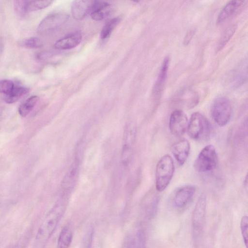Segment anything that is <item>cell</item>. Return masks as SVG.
Returning <instances> with one entry per match:
<instances>
[{
    "instance_id": "d6986e66",
    "label": "cell",
    "mask_w": 248,
    "mask_h": 248,
    "mask_svg": "<svg viewBox=\"0 0 248 248\" xmlns=\"http://www.w3.org/2000/svg\"><path fill=\"white\" fill-rule=\"evenodd\" d=\"M179 101L182 105L188 108H192L199 103V97L194 91L184 92L180 95Z\"/></svg>"
},
{
    "instance_id": "52a82bcc",
    "label": "cell",
    "mask_w": 248,
    "mask_h": 248,
    "mask_svg": "<svg viewBox=\"0 0 248 248\" xmlns=\"http://www.w3.org/2000/svg\"><path fill=\"white\" fill-rule=\"evenodd\" d=\"M206 196L202 193L199 197L192 216V227L193 236L198 237L202 232L205 222Z\"/></svg>"
},
{
    "instance_id": "30bf717a",
    "label": "cell",
    "mask_w": 248,
    "mask_h": 248,
    "mask_svg": "<svg viewBox=\"0 0 248 248\" xmlns=\"http://www.w3.org/2000/svg\"><path fill=\"white\" fill-rule=\"evenodd\" d=\"M195 191V186L192 185H185L180 187L174 196V205L179 208L185 207L192 199Z\"/></svg>"
},
{
    "instance_id": "83f0119b",
    "label": "cell",
    "mask_w": 248,
    "mask_h": 248,
    "mask_svg": "<svg viewBox=\"0 0 248 248\" xmlns=\"http://www.w3.org/2000/svg\"><path fill=\"white\" fill-rule=\"evenodd\" d=\"M15 86V83L10 79L0 80V93L6 95L9 93Z\"/></svg>"
},
{
    "instance_id": "3957f363",
    "label": "cell",
    "mask_w": 248,
    "mask_h": 248,
    "mask_svg": "<svg viewBox=\"0 0 248 248\" xmlns=\"http://www.w3.org/2000/svg\"><path fill=\"white\" fill-rule=\"evenodd\" d=\"M186 130L191 139L206 140L210 136L211 127L208 120L202 114L195 112L191 116Z\"/></svg>"
},
{
    "instance_id": "603a6c76",
    "label": "cell",
    "mask_w": 248,
    "mask_h": 248,
    "mask_svg": "<svg viewBox=\"0 0 248 248\" xmlns=\"http://www.w3.org/2000/svg\"><path fill=\"white\" fill-rule=\"evenodd\" d=\"M236 28V25L233 24L230 25L224 31L219 40L217 46V51H220L226 46L228 41L233 36Z\"/></svg>"
},
{
    "instance_id": "4316f807",
    "label": "cell",
    "mask_w": 248,
    "mask_h": 248,
    "mask_svg": "<svg viewBox=\"0 0 248 248\" xmlns=\"http://www.w3.org/2000/svg\"><path fill=\"white\" fill-rule=\"evenodd\" d=\"M94 229L91 226L83 236L81 248H92L93 238Z\"/></svg>"
},
{
    "instance_id": "ba28073f",
    "label": "cell",
    "mask_w": 248,
    "mask_h": 248,
    "mask_svg": "<svg viewBox=\"0 0 248 248\" xmlns=\"http://www.w3.org/2000/svg\"><path fill=\"white\" fill-rule=\"evenodd\" d=\"M136 132V127L133 124L129 123L125 125L122 152V160L124 165H127L131 160Z\"/></svg>"
},
{
    "instance_id": "4dcf8cb0",
    "label": "cell",
    "mask_w": 248,
    "mask_h": 248,
    "mask_svg": "<svg viewBox=\"0 0 248 248\" xmlns=\"http://www.w3.org/2000/svg\"><path fill=\"white\" fill-rule=\"evenodd\" d=\"M195 31L194 30H191L189 31L186 34L184 41L183 44L185 46L188 45L189 43L190 42L192 38H193V36L194 35Z\"/></svg>"
},
{
    "instance_id": "f1b7e54d",
    "label": "cell",
    "mask_w": 248,
    "mask_h": 248,
    "mask_svg": "<svg viewBox=\"0 0 248 248\" xmlns=\"http://www.w3.org/2000/svg\"><path fill=\"white\" fill-rule=\"evenodd\" d=\"M248 218L247 216H244L240 221V229L244 243L246 248L248 245Z\"/></svg>"
},
{
    "instance_id": "d4e9b609",
    "label": "cell",
    "mask_w": 248,
    "mask_h": 248,
    "mask_svg": "<svg viewBox=\"0 0 248 248\" xmlns=\"http://www.w3.org/2000/svg\"><path fill=\"white\" fill-rule=\"evenodd\" d=\"M133 248H145L146 237L144 231L139 229L134 236H132Z\"/></svg>"
},
{
    "instance_id": "4fadbf2b",
    "label": "cell",
    "mask_w": 248,
    "mask_h": 248,
    "mask_svg": "<svg viewBox=\"0 0 248 248\" xmlns=\"http://www.w3.org/2000/svg\"><path fill=\"white\" fill-rule=\"evenodd\" d=\"M93 1L92 0H74L71 4V13L75 19H83L91 13Z\"/></svg>"
},
{
    "instance_id": "6da1fadb",
    "label": "cell",
    "mask_w": 248,
    "mask_h": 248,
    "mask_svg": "<svg viewBox=\"0 0 248 248\" xmlns=\"http://www.w3.org/2000/svg\"><path fill=\"white\" fill-rule=\"evenodd\" d=\"M69 194L62 193L41 224L33 248H43L56 230L66 209Z\"/></svg>"
},
{
    "instance_id": "8992f818",
    "label": "cell",
    "mask_w": 248,
    "mask_h": 248,
    "mask_svg": "<svg viewBox=\"0 0 248 248\" xmlns=\"http://www.w3.org/2000/svg\"><path fill=\"white\" fill-rule=\"evenodd\" d=\"M232 110L229 100L225 97H220L214 101L211 107V113L215 123L220 126H224L230 120Z\"/></svg>"
},
{
    "instance_id": "f546056e",
    "label": "cell",
    "mask_w": 248,
    "mask_h": 248,
    "mask_svg": "<svg viewBox=\"0 0 248 248\" xmlns=\"http://www.w3.org/2000/svg\"><path fill=\"white\" fill-rule=\"evenodd\" d=\"M27 0H18L14 1V6L15 12L20 16H23L27 13L25 6Z\"/></svg>"
},
{
    "instance_id": "2e32d148",
    "label": "cell",
    "mask_w": 248,
    "mask_h": 248,
    "mask_svg": "<svg viewBox=\"0 0 248 248\" xmlns=\"http://www.w3.org/2000/svg\"><path fill=\"white\" fill-rule=\"evenodd\" d=\"M244 1L232 0L227 3L220 12L217 18V24H222L234 15L242 6Z\"/></svg>"
},
{
    "instance_id": "7a4b0ae2",
    "label": "cell",
    "mask_w": 248,
    "mask_h": 248,
    "mask_svg": "<svg viewBox=\"0 0 248 248\" xmlns=\"http://www.w3.org/2000/svg\"><path fill=\"white\" fill-rule=\"evenodd\" d=\"M174 165L169 155H163L158 161L155 168V188L157 191L164 190L169 185L174 174Z\"/></svg>"
},
{
    "instance_id": "44dd1931",
    "label": "cell",
    "mask_w": 248,
    "mask_h": 248,
    "mask_svg": "<svg viewBox=\"0 0 248 248\" xmlns=\"http://www.w3.org/2000/svg\"><path fill=\"white\" fill-rule=\"evenodd\" d=\"M39 100V97L33 95L26 99L19 107L18 112L22 117H26L34 108Z\"/></svg>"
},
{
    "instance_id": "e0dca14e",
    "label": "cell",
    "mask_w": 248,
    "mask_h": 248,
    "mask_svg": "<svg viewBox=\"0 0 248 248\" xmlns=\"http://www.w3.org/2000/svg\"><path fill=\"white\" fill-rule=\"evenodd\" d=\"M78 165L77 162L73 163L65 176L62 183L63 192L70 194L72 188L74 187L77 177Z\"/></svg>"
},
{
    "instance_id": "8fae6325",
    "label": "cell",
    "mask_w": 248,
    "mask_h": 248,
    "mask_svg": "<svg viewBox=\"0 0 248 248\" xmlns=\"http://www.w3.org/2000/svg\"><path fill=\"white\" fill-rule=\"evenodd\" d=\"M190 149V144L186 139L180 140L173 145L172 153L179 165H183L186 161Z\"/></svg>"
},
{
    "instance_id": "484cf974",
    "label": "cell",
    "mask_w": 248,
    "mask_h": 248,
    "mask_svg": "<svg viewBox=\"0 0 248 248\" xmlns=\"http://www.w3.org/2000/svg\"><path fill=\"white\" fill-rule=\"evenodd\" d=\"M20 46L27 48H37L43 46L42 41L38 37H31L23 39L19 43Z\"/></svg>"
},
{
    "instance_id": "9a60e30c",
    "label": "cell",
    "mask_w": 248,
    "mask_h": 248,
    "mask_svg": "<svg viewBox=\"0 0 248 248\" xmlns=\"http://www.w3.org/2000/svg\"><path fill=\"white\" fill-rule=\"evenodd\" d=\"M170 64V58L166 57L161 66L158 77L153 89V93L155 97L160 96L163 87L167 78Z\"/></svg>"
},
{
    "instance_id": "7c38bea8",
    "label": "cell",
    "mask_w": 248,
    "mask_h": 248,
    "mask_svg": "<svg viewBox=\"0 0 248 248\" xmlns=\"http://www.w3.org/2000/svg\"><path fill=\"white\" fill-rule=\"evenodd\" d=\"M111 11V6L108 2L94 0L93 1L90 14L93 20L100 21L108 16Z\"/></svg>"
},
{
    "instance_id": "7402d4cb",
    "label": "cell",
    "mask_w": 248,
    "mask_h": 248,
    "mask_svg": "<svg viewBox=\"0 0 248 248\" xmlns=\"http://www.w3.org/2000/svg\"><path fill=\"white\" fill-rule=\"evenodd\" d=\"M52 0H27L25 9L26 13L41 10L49 6Z\"/></svg>"
},
{
    "instance_id": "cb8c5ba5",
    "label": "cell",
    "mask_w": 248,
    "mask_h": 248,
    "mask_svg": "<svg viewBox=\"0 0 248 248\" xmlns=\"http://www.w3.org/2000/svg\"><path fill=\"white\" fill-rule=\"evenodd\" d=\"M121 19L119 17L113 18L109 20L103 26L100 33L101 39L108 38L115 29Z\"/></svg>"
},
{
    "instance_id": "ffe728a7",
    "label": "cell",
    "mask_w": 248,
    "mask_h": 248,
    "mask_svg": "<svg viewBox=\"0 0 248 248\" xmlns=\"http://www.w3.org/2000/svg\"><path fill=\"white\" fill-rule=\"evenodd\" d=\"M27 92L28 89L22 86L15 85L9 93L4 95L3 99L7 103H14L19 100Z\"/></svg>"
},
{
    "instance_id": "5b68a950",
    "label": "cell",
    "mask_w": 248,
    "mask_h": 248,
    "mask_svg": "<svg viewBox=\"0 0 248 248\" xmlns=\"http://www.w3.org/2000/svg\"><path fill=\"white\" fill-rule=\"evenodd\" d=\"M70 18L64 13H57L45 17L39 23L37 28L38 33L42 35L52 34L64 26Z\"/></svg>"
},
{
    "instance_id": "d6a6232c",
    "label": "cell",
    "mask_w": 248,
    "mask_h": 248,
    "mask_svg": "<svg viewBox=\"0 0 248 248\" xmlns=\"http://www.w3.org/2000/svg\"><path fill=\"white\" fill-rule=\"evenodd\" d=\"M4 48L3 40L1 37H0V57L1 56Z\"/></svg>"
},
{
    "instance_id": "1f68e13d",
    "label": "cell",
    "mask_w": 248,
    "mask_h": 248,
    "mask_svg": "<svg viewBox=\"0 0 248 248\" xmlns=\"http://www.w3.org/2000/svg\"><path fill=\"white\" fill-rule=\"evenodd\" d=\"M122 248H133L132 235H129L125 237Z\"/></svg>"
},
{
    "instance_id": "836d02e7",
    "label": "cell",
    "mask_w": 248,
    "mask_h": 248,
    "mask_svg": "<svg viewBox=\"0 0 248 248\" xmlns=\"http://www.w3.org/2000/svg\"><path fill=\"white\" fill-rule=\"evenodd\" d=\"M21 244L20 245H17L15 247V248H23V247H22L21 245Z\"/></svg>"
},
{
    "instance_id": "ac0fdd59",
    "label": "cell",
    "mask_w": 248,
    "mask_h": 248,
    "mask_svg": "<svg viewBox=\"0 0 248 248\" xmlns=\"http://www.w3.org/2000/svg\"><path fill=\"white\" fill-rule=\"evenodd\" d=\"M73 230L69 224L65 225L59 235L57 241L58 248H69L72 241Z\"/></svg>"
},
{
    "instance_id": "5bb4252c",
    "label": "cell",
    "mask_w": 248,
    "mask_h": 248,
    "mask_svg": "<svg viewBox=\"0 0 248 248\" xmlns=\"http://www.w3.org/2000/svg\"><path fill=\"white\" fill-rule=\"evenodd\" d=\"M82 35L79 32L68 34L57 41L55 47L59 50L70 49L77 46L81 41Z\"/></svg>"
},
{
    "instance_id": "277c9868",
    "label": "cell",
    "mask_w": 248,
    "mask_h": 248,
    "mask_svg": "<svg viewBox=\"0 0 248 248\" xmlns=\"http://www.w3.org/2000/svg\"><path fill=\"white\" fill-rule=\"evenodd\" d=\"M217 160L215 148L212 145H208L199 153L195 160L194 167L198 172L210 171L216 168Z\"/></svg>"
},
{
    "instance_id": "9c48e42d",
    "label": "cell",
    "mask_w": 248,
    "mask_h": 248,
    "mask_svg": "<svg viewBox=\"0 0 248 248\" xmlns=\"http://www.w3.org/2000/svg\"><path fill=\"white\" fill-rule=\"evenodd\" d=\"M188 123L186 113L181 109H175L171 113L169 119L170 132L175 136H182L187 130Z\"/></svg>"
}]
</instances>
